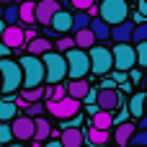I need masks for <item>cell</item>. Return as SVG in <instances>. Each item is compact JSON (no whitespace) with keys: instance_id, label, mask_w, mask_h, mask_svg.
Wrapping results in <instances>:
<instances>
[{"instance_id":"obj_48","label":"cell","mask_w":147,"mask_h":147,"mask_svg":"<svg viewBox=\"0 0 147 147\" xmlns=\"http://www.w3.org/2000/svg\"><path fill=\"white\" fill-rule=\"evenodd\" d=\"M145 111H147V109H145Z\"/></svg>"},{"instance_id":"obj_44","label":"cell","mask_w":147,"mask_h":147,"mask_svg":"<svg viewBox=\"0 0 147 147\" xmlns=\"http://www.w3.org/2000/svg\"><path fill=\"white\" fill-rule=\"evenodd\" d=\"M0 3H3V5H13L16 0H0Z\"/></svg>"},{"instance_id":"obj_21","label":"cell","mask_w":147,"mask_h":147,"mask_svg":"<svg viewBox=\"0 0 147 147\" xmlns=\"http://www.w3.org/2000/svg\"><path fill=\"white\" fill-rule=\"evenodd\" d=\"M52 28H54L57 34L72 31V13H67V10H59V13L52 18Z\"/></svg>"},{"instance_id":"obj_35","label":"cell","mask_w":147,"mask_h":147,"mask_svg":"<svg viewBox=\"0 0 147 147\" xmlns=\"http://www.w3.org/2000/svg\"><path fill=\"white\" fill-rule=\"evenodd\" d=\"M132 147H147V132H137L134 137H132Z\"/></svg>"},{"instance_id":"obj_9","label":"cell","mask_w":147,"mask_h":147,"mask_svg":"<svg viewBox=\"0 0 147 147\" xmlns=\"http://www.w3.org/2000/svg\"><path fill=\"white\" fill-rule=\"evenodd\" d=\"M10 132H13V140H21V142L31 140V142H34V119H28V116H16V119L10 121Z\"/></svg>"},{"instance_id":"obj_38","label":"cell","mask_w":147,"mask_h":147,"mask_svg":"<svg viewBox=\"0 0 147 147\" xmlns=\"http://www.w3.org/2000/svg\"><path fill=\"white\" fill-rule=\"evenodd\" d=\"M129 78H132V83H134V85H137V83H140V80H142V72H137V70H134V72H132V75H129Z\"/></svg>"},{"instance_id":"obj_26","label":"cell","mask_w":147,"mask_h":147,"mask_svg":"<svg viewBox=\"0 0 147 147\" xmlns=\"http://www.w3.org/2000/svg\"><path fill=\"white\" fill-rule=\"evenodd\" d=\"M72 39H75V47H78V49H93V41H96V36H93V31H90V28L78 31Z\"/></svg>"},{"instance_id":"obj_40","label":"cell","mask_w":147,"mask_h":147,"mask_svg":"<svg viewBox=\"0 0 147 147\" xmlns=\"http://www.w3.org/2000/svg\"><path fill=\"white\" fill-rule=\"evenodd\" d=\"M140 129H142V132H147V114L140 119Z\"/></svg>"},{"instance_id":"obj_17","label":"cell","mask_w":147,"mask_h":147,"mask_svg":"<svg viewBox=\"0 0 147 147\" xmlns=\"http://www.w3.org/2000/svg\"><path fill=\"white\" fill-rule=\"evenodd\" d=\"M41 98H47V88H34V90H21L18 96V106H28V103H41Z\"/></svg>"},{"instance_id":"obj_23","label":"cell","mask_w":147,"mask_h":147,"mask_svg":"<svg viewBox=\"0 0 147 147\" xmlns=\"http://www.w3.org/2000/svg\"><path fill=\"white\" fill-rule=\"evenodd\" d=\"M145 98H147L145 93H134V96L129 98V111H132V116H137V119L145 116V109H147Z\"/></svg>"},{"instance_id":"obj_25","label":"cell","mask_w":147,"mask_h":147,"mask_svg":"<svg viewBox=\"0 0 147 147\" xmlns=\"http://www.w3.org/2000/svg\"><path fill=\"white\" fill-rule=\"evenodd\" d=\"M85 28H90V16H88L85 10H75V13H72V34L85 31Z\"/></svg>"},{"instance_id":"obj_12","label":"cell","mask_w":147,"mask_h":147,"mask_svg":"<svg viewBox=\"0 0 147 147\" xmlns=\"http://www.w3.org/2000/svg\"><path fill=\"white\" fill-rule=\"evenodd\" d=\"M3 44L8 49H21L26 44V31L21 26H5V34H3Z\"/></svg>"},{"instance_id":"obj_43","label":"cell","mask_w":147,"mask_h":147,"mask_svg":"<svg viewBox=\"0 0 147 147\" xmlns=\"http://www.w3.org/2000/svg\"><path fill=\"white\" fill-rule=\"evenodd\" d=\"M140 8H142V13L147 16V0H142V5H140Z\"/></svg>"},{"instance_id":"obj_3","label":"cell","mask_w":147,"mask_h":147,"mask_svg":"<svg viewBox=\"0 0 147 147\" xmlns=\"http://www.w3.org/2000/svg\"><path fill=\"white\" fill-rule=\"evenodd\" d=\"M0 83H3V93H13L23 85V70L16 59H0Z\"/></svg>"},{"instance_id":"obj_15","label":"cell","mask_w":147,"mask_h":147,"mask_svg":"<svg viewBox=\"0 0 147 147\" xmlns=\"http://www.w3.org/2000/svg\"><path fill=\"white\" fill-rule=\"evenodd\" d=\"M134 26H137V23H132V21H124V23L114 26V28H111V39H114L116 44H129V41H132V34H134Z\"/></svg>"},{"instance_id":"obj_1","label":"cell","mask_w":147,"mask_h":147,"mask_svg":"<svg viewBox=\"0 0 147 147\" xmlns=\"http://www.w3.org/2000/svg\"><path fill=\"white\" fill-rule=\"evenodd\" d=\"M21 70H23V90H34V88H41L44 80H47V70H44V62L41 57H21L18 59Z\"/></svg>"},{"instance_id":"obj_2","label":"cell","mask_w":147,"mask_h":147,"mask_svg":"<svg viewBox=\"0 0 147 147\" xmlns=\"http://www.w3.org/2000/svg\"><path fill=\"white\" fill-rule=\"evenodd\" d=\"M98 18L103 23H109L111 28L119 26V23H124V21H129V5H127V0H101Z\"/></svg>"},{"instance_id":"obj_10","label":"cell","mask_w":147,"mask_h":147,"mask_svg":"<svg viewBox=\"0 0 147 147\" xmlns=\"http://www.w3.org/2000/svg\"><path fill=\"white\" fill-rule=\"evenodd\" d=\"M119 103H121V96H119L114 88H101V90H98V98H96L98 111L111 114V111H116V109H119Z\"/></svg>"},{"instance_id":"obj_36","label":"cell","mask_w":147,"mask_h":147,"mask_svg":"<svg viewBox=\"0 0 147 147\" xmlns=\"http://www.w3.org/2000/svg\"><path fill=\"white\" fill-rule=\"evenodd\" d=\"M70 3H72V8H75V10H85V13L93 8V0H70Z\"/></svg>"},{"instance_id":"obj_32","label":"cell","mask_w":147,"mask_h":147,"mask_svg":"<svg viewBox=\"0 0 147 147\" xmlns=\"http://www.w3.org/2000/svg\"><path fill=\"white\" fill-rule=\"evenodd\" d=\"M57 49H59V54H62V52L67 54L70 49H75V39H72V36H59V39H57Z\"/></svg>"},{"instance_id":"obj_39","label":"cell","mask_w":147,"mask_h":147,"mask_svg":"<svg viewBox=\"0 0 147 147\" xmlns=\"http://www.w3.org/2000/svg\"><path fill=\"white\" fill-rule=\"evenodd\" d=\"M31 39H36V31L34 28H26V41H31Z\"/></svg>"},{"instance_id":"obj_8","label":"cell","mask_w":147,"mask_h":147,"mask_svg":"<svg viewBox=\"0 0 147 147\" xmlns=\"http://www.w3.org/2000/svg\"><path fill=\"white\" fill-rule=\"evenodd\" d=\"M137 65V49L132 44H116L114 47V67L116 72H127Z\"/></svg>"},{"instance_id":"obj_45","label":"cell","mask_w":147,"mask_h":147,"mask_svg":"<svg viewBox=\"0 0 147 147\" xmlns=\"http://www.w3.org/2000/svg\"><path fill=\"white\" fill-rule=\"evenodd\" d=\"M0 18H3V5H0Z\"/></svg>"},{"instance_id":"obj_34","label":"cell","mask_w":147,"mask_h":147,"mask_svg":"<svg viewBox=\"0 0 147 147\" xmlns=\"http://www.w3.org/2000/svg\"><path fill=\"white\" fill-rule=\"evenodd\" d=\"M134 49H137V65H140V67H147V41L137 44Z\"/></svg>"},{"instance_id":"obj_4","label":"cell","mask_w":147,"mask_h":147,"mask_svg":"<svg viewBox=\"0 0 147 147\" xmlns=\"http://www.w3.org/2000/svg\"><path fill=\"white\" fill-rule=\"evenodd\" d=\"M41 62H44L47 83H49V85H59V83L67 78V59H65V54H59V52H47V54L41 57Z\"/></svg>"},{"instance_id":"obj_5","label":"cell","mask_w":147,"mask_h":147,"mask_svg":"<svg viewBox=\"0 0 147 147\" xmlns=\"http://www.w3.org/2000/svg\"><path fill=\"white\" fill-rule=\"evenodd\" d=\"M65 59H67V78L85 80V75L90 72V57H88V52L75 47V49H70L65 54Z\"/></svg>"},{"instance_id":"obj_13","label":"cell","mask_w":147,"mask_h":147,"mask_svg":"<svg viewBox=\"0 0 147 147\" xmlns=\"http://www.w3.org/2000/svg\"><path fill=\"white\" fill-rule=\"evenodd\" d=\"M134 134H137L134 124H132V121H121V124H116V129H114V142H116V147H129Z\"/></svg>"},{"instance_id":"obj_20","label":"cell","mask_w":147,"mask_h":147,"mask_svg":"<svg viewBox=\"0 0 147 147\" xmlns=\"http://www.w3.org/2000/svg\"><path fill=\"white\" fill-rule=\"evenodd\" d=\"M47 52H54L49 39H44V36H36V39H31V41H28V54H31V57H44Z\"/></svg>"},{"instance_id":"obj_46","label":"cell","mask_w":147,"mask_h":147,"mask_svg":"<svg viewBox=\"0 0 147 147\" xmlns=\"http://www.w3.org/2000/svg\"><path fill=\"white\" fill-rule=\"evenodd\" d=\"M34 3H39V0H34Z\"/></svg>"},{"instance_id":"obj_7","label":"cell","mask_w":147,"mask_h":147,"mask_svg":"<svg viewBox=\"0 0 147 147\" xmlns=\"http://www.w3.org/2000/svg\"><path fill=\"white\" fill-rule=\"evenodd\" d=\"M47 111L54 119H75L80 114V101L75 98H62V101H47Z\"/></svg>"},{"instance_id":"obj_22","label":"cell","mask_w":147,"mask_h":147,"mask_svg":"<svg viewBox=\"0 0 147 147\" xmlns=\"http://www.w3.org/2000/svg\"><path fill=\"white\" fill-rule=\"evenodd\" d=\"M90 31H93V36H96L98 41L111 39V26H109V23H103L101 18H90Z\"/></svg>"},{"instance_id":"obj_29","label":"cell","mask_w":147,"mask_h":147,"mask_svg":"<svg viewBox=\"0 0 147 147\" xmlns=\"http://www.w3.org/2000/svg\"><path fill=\"white\" fill-rule=\"evenodd\" d=\"M85 142H90V145H96V147H101V145H106L109 142V132H101V129H88V137H85Z\"/></svg>"},{"instance_id":"obj_37","label":"cell","mask_w":147,"mask_h":147,"mask_svg":"<svg viewBox=\"0 0 147 147\" xmlns=\"http://www.w3.org/2000/svg\"><path fill=\"white\" fill-rule=\"evenodd\" d=\"M10 140H13L10 124H0V142H10Z\"/></svg>"},{"instance_id":"obj_14","label":"cell","mask_w":147,"mask_h":147,"mask_svg":"<svg viewBox=\"0 0 147 147\" xmlns=\"http://www.w3.org/2000/svg\"><path fill=\"white\" fill-rule=\"evenodd\" d=\"M59 145L62 147H83L85 145V134L75 127H65L59 132Z\"/></svg>"},{"instance_id":"obj_47","label":"cell","mask_w":147,"mask_h":147,"mask_svg":"<svg viewBox=\"0 0 147 147\" xmlns=\"http://www.w3.org/2000/svg\"><path fill=\"white\" fill-rule=\"evenodd\" d=\"M0 88H3V83H0Z\"/></svg>"},{"instance_id":"obj_28","label":"cell","mask_w":147,"mask_h":147,"mask_svg":"<svg viewBox=\"0 0 147 147\" xmlns=\"http://www.w3.org/2000/svg\"><path fill=\"white\" fill-rule=\"evenodd\" d=\"M3 21H5V26H18V21H21V8H18V3H13V5H8V8L3 10Z\"/></svg>"},{"instance_id":"obj_11","label":"cell","mask_w":147,"mask_h":147,"mask_svg":"<svg viewBox=\"0 0 147 147\" xmlns=\"http://www.w3.org/2000/svg\"><path fill=\"white\" fill-rule=\"evenodd\" d=\"M59 10H62V8H59L57 0H39V3H36V21H39L41 26H52V18H54Z\"/></svg>"},{"instance_id":"obj_31","label":"cell","mask_w":147,"mask_h":147,"mask_svg":"<svg viewBox=\"0 0 147 147\" xmlns=\"http://www.w3.org/2000/svg\"><path fill=\"white\" fill-rule=\"evenodd\" d=\"M132 41H134V44H142V41H147V23H137V26H134Z\"/></svg>"},{"instance_id":"obj_19","label":"cell","mask_w":147,"mask_h":147,"mask_svg":"<svg viewBox=\"0 0 147 147\" xmlns=\"http://www.w3.org/2000/svg\"><path fill=\"white\" fill-rule=\"evenodd\" d=\"M18 116V103L10 98H0V124H10Z\"/></svg>"},{"instance_id":"obj_41","label":"cell","mask_w":147,"mask_h":147,"mask_svg":"<svg viewBox=\"0 0 147 147\" xmlns=\"http://www.w3.org/2000/svg\"><path fill=\"white\" fill-rule=\"evenodd\" d=\"M44 147H62V145H59V140H52V142H47Z\"/></svg>"},{"instance_id":"obj_24","label":"cell","mask_w":147,"mask_h":147,"mask_svg":"<svg viewBox=\"0 0 147 147\" xmlns=\"http://www.w3.org/2000/svg\"><path fill=\"white\" fill-rule=\"evenodd\" d=\"M18 8H21V21L31 26L36 21V3L34 0H23V3H18Z\"/></svg>"},{"instance_id":"obj_6","label":"cell","mask_w":147,"mask_h":147,"mask_svg":"<svg viewBox=\"0 0 147 147\" xmlns=\"http://www.w3.org/2000/svg\"><path fill=\"white\" fill-rule=\"evenodd\" d=\"M88 57H90V72H93V75H106V72L114 67V52L106 49L103 44L93 47V49L88 52Z\"/></svg>"},{"instance_id":"obj_27","label":"cell","mask_w":147,"mask_h":147,"mask_svg":"<svg viewBox=\"0 0 147 147\" xmlns=\"http://www.w3.org/2000/svg\"><path fill=\"white\" fill-rule=\"evenodd\" d=\"M111 124H114V119H111V114H106V111H98V114L90 119V127H93V129H101V132H109Z\"/></svg>"},{"instance_id":"obj_16","label":"cell","mask_w":147,"mask_h":147,"mask_svg":"<svg viewBox=\"0 0 147 147\" xmlns=\"http://www.w3.org/2000/svg\"><path fill=\"white\" fill-rule=\"evenodd\" d=\"M88 93H90V83H88V80H72V83L67 85V96L75 98V101H85Z\"/></svg>"},{"instance_id":"obj_30","label":"cell","mask_w":147,"mask_h":147,"mask_svg":"<svg viewBox=\"0 0 147 147\" xmlns=\"http://www.w3.org/2000/svg\"><path fill=\"white\" fill-rule=\"evenodd\" d=\"M47 98H49V101H62V98H67V85L59 83V85L49 88V90H47Z\"/></svg>"},{"instance_id":"obj_33","label":"cell","mask_w":147,"mask_h":147,"mask_svg":"<svg viewBox=\"0 0 147 147\" xmlns=\"http://www.w3.org/2000/svg\"><path fill=\"white\" fill-rule=\"evenodd\" d=\"M44 109H47V103H28L26 106V116L28 119H36V116L44 114Z\"/></svg>"},{"instance_id":"obj_42","label":"cell","mask_w":147,"mask_h":147,"mask_svg":"<svg viewBox=\"0 0 147 147\" xmlns=\"http://www.w3.org/2000/svg\"><path fill=\"white\" fill-rule=\"evenodd\" d=\"M3 34H5V21L0 18V41H3Z\"/></svg>"},{"instance_id":"obj_18","label":"cell","mask_w":147,"mask_h":147,"mask_svg":"<svg viewBox=\"0 0 147 147\" xmlns=\"http://www.w3.org/2000/svg\"><path fill=\"white\" fill-rule=\"evenodd\" d=\"M49 137H52V121L36 116V119H34V142H44V140H49Z\"/></svg>"}]
</instances>
